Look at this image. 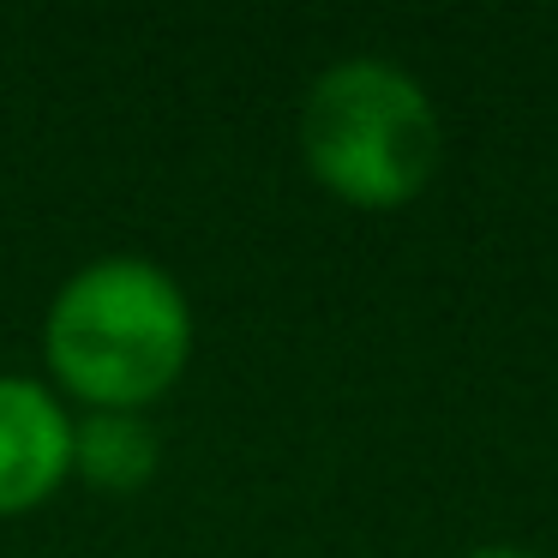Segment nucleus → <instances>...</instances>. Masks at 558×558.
Wrapping results in <instances>:
<instances>
[{"instance_id":"nucleus-1","label":"nucleus","mask_w":558,"mask_h":558,"mask_svg":"<svg viewBox=\"0 0 558 558\" xmlns=\"http://www.w3.org/2000/svg\"><path fill=\"white\" fill-rule=\"evenodd\" d=\"M43 354L54 385L90 414H145L193 361V301L150 258H97L54 289Z\"/></svg>"},{"instance_id":"nucleus-4","label":"nucleus","mask_w":558,"mask_h":558,"mask_svg":"<svg viewBox=\"0 0 558 558\" xmlns=\"http://www.w3.org/2000/svg\"><path fill=\"white\" fill-rule=\"evenodd\" d=\"M162 445L145 414H85L73 421V474L97 493H145L157 481Z\"/></svg>"},{"instance_id":"nucleus-3","label":"nucleus","mask_w":558,"mask_h":558,"mask_svg":"<svg viewBox=\"0 0 558 558\" xmlns=\"http://www.w3.org/2000/svg\"><path fill=\"white\" fill-rule=\"evenodd\" d=\"M73 474V414L49 385L0 373V517L49 505Z\"/></svg>"},{"instance_id":"nucleus-5","label":"nucleus","mask_w":558,"mask_h":558,"mask_svg":"<svg viewBox=\"0 0 558 558\" xmlns=\"http://www.w3.org/2000/svg\"><path fill=\"white\" fill-rule=\"evenodd\" d=\"M469 558H534V553H522V546H474Z\"/></svg>"},{"instance_id":"nucleus-2","label":"nucleus","mask_w":558,"mask_h":558,"mask_svg":"<svg viewBox=\"0 0 558 558\" xmlns=\"http://www.w3.org/2000/svg\"><path fill=\"white\" fill-rule=\"evenodd\" d=\"M438 109L414 73L378 54H354L313 78L301 102L306 174L337 205L402 210L438 174Z\"/></svg>"}]
</instances>
